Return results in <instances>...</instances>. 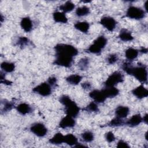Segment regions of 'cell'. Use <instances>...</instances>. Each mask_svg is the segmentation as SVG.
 Instances as JSON below:
<instances>
[{
    "instance_id": "obj_1",
    "label": "cell",
    "mask_w": 148,
    "mask_h": 148,
    "mask_svg": "<svg viewBox=\"0 0 148 148\" xmlns=\"http://www.w3.org/2000/svg\"><path fill=\"white\" fill-rule=\"evenodd\" d=\"M54 49L56 52V59L53 64L66 68L71 67L73 57L78 54L77 49L71 45L64 43H58Z\"/></svg>"
},
{
    "instance_id": "obj_2",
    "label": "cell",
    "mask_w": 148,
    "mask_h": 148,
    "mask_svg": "<svg viewBox=\"0 0 148 148\" xmlns=\"http://www.w3.org/2000/svg\"><path fill=\"white\" fill-rule=\"evenodd\" d=\"M121 68L127 74L134 76L140 82L147 83V71L146 66L144 64H138L137 66H133L128 62H124Z\"/></svg>"
},
{
    "instance_id": "obj_3",
    "label": "cell",
    "mask_w": 148,
    "mask_h": 148,
    "mask_svg": "<svg viewBox=\"0 0 148 148\" xmlns=\"http://www.w3.org/2000/svg\"><path fill=\"white\" fill-rule=\"evenodd\" d=\"M59 101L65 106V112L66 115L76 117L79 113L80 108L77 104L72 101L70 97L66 95H63L60 97Z\"/></svg>"
},
{
    "instance_id": "obj_4",
    "label": "cell",
    "mask_w": 148,
    "mask_h": 148,
    "mask_svg": "<svg viewBox=\"0 0 148 148\" xmlns=\"http://www.w3.org/2000/svg\"><path fill=\"white\" fill-rule=\"evenodd\" d=\"M106 44V38L103 36H99L93 42V43L89 46L87 49V51L91 53L99 54Z\"/></svg>"
},
{
    "instance_id": "obj_5",
    "label": "cell",
    "mask_w": 148,
    "mask_h": 148,
    "mask_svg": "<svg viewBox=\"0 0 148 148\" xmlns=\"http://www.w3.org/2000/svg\"><path fill=\"white\" fill-rule=\"evenodd\" d=\"M145 12L140 8L130 6L126 12V17L135 20H140L145 16Z\"/></svg>"
},
{
    "instance_id": "obj_6",
    "label": "cell",
    "mask_w": 148,
    "mask_h": 148,
    "mask_svg": "<svg viewBox=\"0 0 148 148\" xmlns=\"http://www.w3.org/2000/svg\"><path fill=\"white\" fill-rule=\"evenodd\" d=\"M124 80L123 75L118 71L114 72L108 77L104 84L105 87H114L115 85L119 83L123 82Z\"/></svg>"
},
{
    "instance_id": "obj_7",
    "label": "cell",
    "mask_w": 148,
    "mask_h": 148,
    "mask_svg": "<svg viewBox=\"0 0 148 148\" xmlns=\"http://www.w3.org/2000/svg\"><path fill=\"white\" fill-rule=\"evenodd\" d=\"M52 88V87L47 82H44L35 87L32 91L41 96L47 97L51 94Z\"/></svg>"
},
{
    "instance_id": "obj_8",
    "label": "cell",
    "mask_w": 148,
    "mask_h": 148,
    "mask_svg": "<svg viewBox=\"0 0 148 148\" xmlns=\"http://www.w3.org/2000/svg\"><path fill=\"white\" fill-rule=\"evenodd\" d=\"M30 131L39 137H43L47 133V129L43 124L40 123L32 124L30 127Z\"/></svg>"
},
{
    "instance_id": "obj_9",
    "label": "cell",
    "mask_w": 148,
    "mask_h": 148,
    "mask_svg": "<svg viewBox=\"0 0 148 148\" xmlns=\"http://www.w3.org/2000/svg\"><path fill=\"white\" fill-rule=\"evenodd\" d=\"M100 24L109 31H113L117 25V21L112 17L105 16L101 18Z\"/></svg>"
},
{
    "instance_id": "obj_10",
    "label": "cell",
    "mask_w": 148,
    "mask_h": 148,
    "mask_svg": "<svg viewBox=\"0 0 148 148\" xmlns=\"http://www.w3.org/2000/svg\"><path fill=\"white\" fill-rule=\"evenodd\" d=\"M89 96L92 98L95 102L98 103H102L107 98L103 89L101 90H94L90 92Z\"/></svg>"
},
{
    "instance_id": "obj_11",
    "label": "cell",
    "mask_w": 148,
    "mask_h": 148,
    "mask_svg": "<svg viewBox=\"0 0 148 148\" xmlns=\"http://www.w3.org/2000/svg\"><path fill=\"white\" fill-rule=\"evenodd\" d=\"M75 120L73 117L66 115L61 120L58 126L61 128H71L75 125Z\"/></svg>"
},
{
    "instance_id": "obj_12",
    "label": "cell",
    "mask_w": 148,
    "mask_h": 148,
    "mask_svg": "<svg viewBox=\"0 0 148 148\" xmlns=\"http://www.w3.org/2000/svg\"><path fill=\"white\" fill-rule=\"evenodd\" d=\"M132 94L138 98L142 99L148 95V90L143 85H140L132 91Z\"/></svg>"
},
{
    "instance_id": "obj_13",
    "label": "cell",
    "mask_w": 148,
    "mask_h": 148,
    "mask_svg": "<svg viewBox=\"0 0 148 148\" xmlns=\"http://www.w3.org/2000/svg\"><path fill=\"white\" fill-rule=\"evenodd\" d=\"M143 121L142 117L140 114H136L133 115L130 119H128L127 121H125V124L127 125L133 127L138 125Z\"/></svg>"
},
{
    "instance_id": "obj_14",
    "label": "cell",
    "mask_w": 148,
    "mask_h": 148,
    "mask_svg": "<svg viewBox=\"0 0 148 148\" xmlns=\"http://www.w3.org/2000/svg\"><path fill=\"white\" fill-rule=\"evenodd\" d=\"M20 25L24 31L29 32L32 29V21L29 17H25L21 19L20 21Z\"/></svg>"
},
{
    "instance_id": "obj_15",
    "label": "cell",
    "mask_w": 148,
    "mask_h": 148,
    "mask_svg": "<svg viewBox=\"0 0 148 148\" xmlns=\"http://www.w3.org/2000/svg\"><path fill=\"white\" fill-rule=\"evenodd\" d=\"M130 112V109L127 106H119L115 110V114L116 117L121 119L126 117Z\"/></svg>"
},
{
    "instance_id": "obj_16",
    "label": "cell",
    "mask_w": 148,
    "mask_h": 148,
    "mask_svg": "<svg viewBox=\"0 0 148 148\" xmlns=\"http://www.w3.org/2000/svg\"><path fill=\"white\" fill-rule=\"evenodd\" d=\"M16 109L18 112L22 115H25L32 112L31 106L26 103H20L17 106Z\"/></svg>"
},
{
    "instance_id": "obj_17",
    "label": "cell",
    "mask_w": 148,
    "mask_h": 148,
    "mask_svg": "<svg viewBox=\"0 0 148 148\" xmlns=\"http://www.w3.org/2000/svg\"><path fill=\"white\" fill-rule=\"evenodd\" d=\"M119 38L124 42H130L134 39L131 32L126 29H122L120 31Z\"/></svg>"
},
{
    "instance_id": "obj_18",
    "label": "cell",
    "mask_w": 148,
    "mask_h": 148,
    "mask_svg": "<svg viewBox=\"0 0 148 148\" xmlns=\"http://www.w3.org/2000/svg\"><path fill=\"white\" fill-rule=\"evenodd\" d=\"M53 17L54 21L56 23L65 24L68 22V18L64 12H56L53 13Z\"/></svg>"
},
{
    "instance_id": "obj_19",
    "label": "cell",
    "mask_w": 148,
    "mask_h": 148,
    "mask_svg": "<svg viewBox=\"0 0 148 148\" xmlns=\"http://www.w3.org/2000/svg\"><path fill=\"white\" fill-rule=\"evenodd\" d=\"M106 98H113L119 94V90L115 87H106L103 89Z\"/></svg>"
},
{
    "instance_id": "obj_20",
    "label": "cell",
    "mask_w": 148,
    "mask_h": 148,
    "mask_svg": "<svg viewBox=\"0 0 148 148\" xmlns=\"http://www.w3.org/2000/svg\"><path fill=\"white\" fill-rule=\"evenodd\" d=\"M49 142L53 145H60L64 142V135L61 133H56L51 138L49 139Z\"/></svg>"
},
{
    "instance_id": "obj_21",
    "label": "cell",
    "mask_w": 148,
    "mask_h": 148,
    "mask_svg": "<svg viewBox=\"0 0 148 148\" xmlns=\"http://www.w3.org/2000/svg\"><path fill=\"white\" fill-rule=\"evenodd\" d=\"M138 53H139V51L138 50L130 47L125 50V56L127 59H128V60L132 61L138 57Z\"/></svg>"
},
{
    "instance_id": "obj_22",
    "label": "cell",
    "mask_w": 148,
    "mask_h": 148,
    "mask_svg": "<svg viewBox=\"0 0 148 148\" xmlns=\"http://www.w3.org/2000/svg\"><path fill=\"white\" fill-rule=\"evenodd\" d=\"M82 80V77L77 74H73L69 75L66 78V81L72 85H77L78 84L81 80Z\"/></svg>"
},
{
    "instance_id": "obj_23",
    "label": "cell",
    "mask_w": 148,
    "mask_h": 148,
    "mask_svg": "<svg viewBox=\"0 0 148 148\" xmlns=\"http://www.w3.org/2000/svg\"><path fill=\"white\" fill-rule=\"evenodd\" d=\"M74 27L81 31L83 33H86L89 29L90 28V24L86 22V21H82V22H77L75 24Z\"/></svg>"
},
{
    "instance_id": "obj_24",
    "label": "cell",
    "mask_w": 148,
    "mask_h": 148,
    "mask_svg": "<svg viewBox=\"0 0 148 148\" xmlns=\"http://www.w3.org/2000/svg\"><path fill=\"white\" fill-rule=\"evenodd\" d=\"M1 68L4 72L10 73L14 71L15 69V65L12 62L3 61L1 64Z\"/></svg>"
},
{
    "instance_id": "obj_25",
    "label": "cell",
    "mask_w": 148,
    "mask_h": 148,
    "mask_svg": "<svg viewBox=\"0 0 148 148\" xmlns=\"http://www.w3.org/2000/svg\"><path fill=\"white\" fill-rule=\"evenodd\" d=\"M69 146H75L77 143V138L72 134H68L64 136V142Z\"/></svg>"
},
{
    "instance_id": "obj_26",
    "label": "cell",
    "mask_w": 148,
    "mask_h": 148,
    "mask_svg": "<svg viewBox=\"0 0 148 148\" xmlns=\"http://www.w3.org/2000/svg\"><path fill=\"white\" fill-rule=\"evenodd\" d=\"M75 7V5L71 1H66L65 3L60 5L59 9L62 10L64 13L70 12L72 11Z\"/></svg>"
},
{
    "instance_id": "obj_27",
    "label": "cell",
    "mask_w": 148,
    "mask_h": 148,
    "mask_svg": "<svg viewBox=\"0 0 148 148\" xmlns=\"http://www.w3.org/2000/svg\"><path fill=\"white\" fill-rule=\"evenodd\" d=\"M125 121L122 120V119L119 118L118 117H116L115 118L110 120L107 124H106L105 126L119 127V126H122L123 125H125Z\"/></svg>"
},
{
    "instance_id": "obj_28",
    "label": "cell",
    "mask_w": 148,
    "mask_h": 148,
    "mask_svg": "<svg viewBox=\"0 0 148 148\" xmlns=\"http://www.w3.org/2000/svg\"><path fill=\"white\" fill-rule=\"evenodd\" d=\"M2 108H1V113H6L11 110L14 107V104L12 102H9L6 100H4L3 102H1Z\"/></svg>"
},
{
    "instance_id": "obj_29",
    "label": "cell",
    "mask_w": 148,
    "mask_h": 148,
    "mask_svg": "<svg viewBox=\"0 0 148 148\" xmlns=\"http://www.w3.org/2000/svg\"><path fill=\"white\" fill-rule=\"evenodd\" d=\"M90 64V60L87 57L81 58L78 62V66L82 71H86L88 68Z\"/></svg>"
},
{
    "instance_id": "obj_30",
    "label": "cell",
    "mask_w": 148,
    "mask_h": 148,
    "mask_svg": "<svg viewBox=\"0 0 148 148\" xmlns=\"http://www.w3.org/2000/svg\"><path fill=\"white\" fill-rule=\"evenodd\" d=\"M90 12V10L89 8L86 6H83L77 8L76 10L75 13L76 16L79 17H82V16H84L88 14Z\"/></svg>"
},
{
    "instance_id": "obj_31",
    "label": "cell",
    "mask_w": 148,
    "mask_h": 148,
    "mask_svg": "<svg viewBox=\"0 0 148 148\" xmlns=\"http://www.w3.org/2000/svg\"><path fill=\"white\" fill-rule=\"evenodd\" d=\"M81 137L86 142H91L94 140V136L92 132L86 131L81 134Z\"/></svg>"
},
{
    "instance_id": "obj_32",
    "label": "cell",
    "mask_w": 148,
    "mask_h": 148,
    "mask_svg": "<svg viewBox=\"0 0 148 148\" xmlns=\"http://www.w3.org/2000/svg\"><path fill=\"white\" fill-rule=\"evenodd\" d=\"M83 110L89 112H97L99 111V108L97 103L94 101L90 102L87 106L83 108Z\"/></svg>"
},
{
    "instance_id": "obj_33",
    "label": "cell",
    "mask_w": 148,
    "mask_h": 148,
    "mask_svg": "<svg viewBox=\"0 0 148 148\" xmlns=\"http://www.w3.org/2000/svg\"><path fill=\"white\" fill-rule=\"evenodd\" d=\"M29 40L27 37L21 36L18 38L16 44L17 46L23 48V47L27 46L29 43Z\"/></svg>"
},
{
    "instance_id": "obj_34",
    "label": "cell",
    "mask_w": 148,
    "mask_h": 148,
    "mask_svg": "<svg viewBox=\"0 0 148 148\" xmlns=\"http://www.w3.org/2000/svg\"><path fill=\"white\" fill-rule=\"evenodd\" d=\"M118 60V56L116 54H111L108 56L106 61L109 64H113Z\"/></svg>"
},
{
    "instance_id": "obj_35",
    "label": "cell",
    "mask_w": 148,
    "mask_h": 148,
    "mask_svg": "<svg viewBox=\"0 0 148 148\" xmlns=\"http://www.w3.org/2000/svg\"><path fill=\"white\" fill-rule=\"evenodd\" d=\"M105 139L108 142L111 143L115 140V136L112 132L109 131L105 134Z\"/></svg>"
},
{
    "instance_id": "obj_36",
    "label": "cell",
    "mask_w": 148,
    "mask_h": 148,
    "mask_svg": "<svg viewBox=\"0 0 148 148\" xmlns=\"http://www.w3.org/2000/svg\"><path fill=\"white\" fill-rule=\"evenodd\" d=\"M47 82L52 87V88L56 87L57 86V79L54 76L50 77L48 79Z\"/></svg>"
},
{
    "instance_id": "obj_37",
    "label": "cell",
    "mask_w": 148,
    "mask_h": 148,
    "mask_svg": "<svg viewBox=\"0 0 148 148\" xmlns=\"http://www.w3.org/2000/svg\"><path fill=\"white\" fill-rule=\"evenodd\" d=\"M117 147H130V146L126 142L123 140H120L117 142Z\"/></svg>"
},
{
    "instance_id": "obj_38",
    "label": "cell",
    "mask_w": 148,
    "mask_h": 148,
    "mask_svg": "<svg viewBox=\"0 0 148 148\" xmlns=\"http://www.w3.org/2000/svg\"><path fill=\"white\" fill-rule=\"evenodd\" d=\"M82 87L84 89H90L91 88V84L88 82H84L82 84Z\"/></svg>"
},
{
    "instance_id": "obj_39",
    "label": "cell",
    "mask_w": 148,
    "mask_h": 148,
    "mask_svg": "<svg viewBox=\"0 0 148 148\" xmlns=\"http://www.w3.org/2000/svg\"><path fill=\"white\" fill-rule=\"evenodd\" d=\"M1 83H3V84H6V85H8V86L11 85L12 83V82L8 80H6L5 78L1 80Z\"/></svg>"
},
{
    "instance_id": "obj_40",
    "label": "cell",
    "mask_w": 148,
    "mask_h": 148,
    "mask_svg": "<svg viewBox=\"0 0 148 148\" xmlns=\"http://www.w3.org/2000/svg\"><path fill=\"white\" fill-rule=\"evenodd\" d=\"M74 147H87L86 146L81 145V143H77L76 145H75L74 146Z\"/></svg>"
},
{
    "instance_id": "obj_41",
    "label": "cell",
    "mask_w": 148,
    "mask_h": 148,
    "mask_svg": "<svg viewBox=\"0 0 148 148\" xmlns=\"http://www.w3.org/2000/svg\"><path fill=\"white\" fill-rule=\"evenodd\" d=\"M142 119H143V121L145 122L146 124L147 123V114H146L143 117H142Z\"/></svg>"
},
{
    "instance_id": "obj_42",
    "label": "cell",
    "mask_w": 148,
    "mask_h": 148,
    "mask_svg": "<svg viewBox=\"0 0 148 148\" xmlns=\"http://www.w3.org/2000/svg\"><path fill=\"white\" fill-rule=\"evenodd\" d=\"M140 52L142 53H147V49L146 48H145V47H142L140 50H139Z\"/></svg>"
},
{
    "instance_id": "obj_43",
    "label": "cell",
    "mask_w": 148,
    "mask_h": 148,
    "mask_svg": "<svg viewBox=\"0 0 148 148\" xmlns=\"http://www.w3.org/2000/svg\"><path fill=\"white\" fill-rule=\"evenodd\" d=\"M147 2H148V1H146L145 3V10H146V12L147 11Z\"/></svg>"
}]
</instances>
